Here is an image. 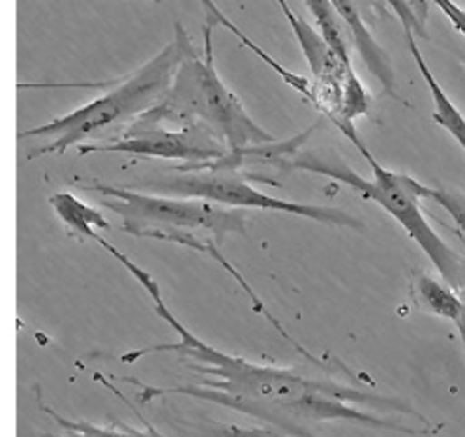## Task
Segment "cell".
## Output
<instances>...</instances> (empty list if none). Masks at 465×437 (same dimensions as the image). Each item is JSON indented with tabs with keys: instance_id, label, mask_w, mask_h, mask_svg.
Wrapping results in <instances>:
<instances>
[{
	"instance_id": "1",
	"label": "cell",
	"mask_w": 465,
	"mask_h": 437,
	"mask_svg": "<svg viewBox=\"0 0 465 437\" xmlns=\"http://www.w3.org/2000/svg\"><path fill=\"white\" fill-rule=\"evenodd\" d=\"M93 241L119 261L144 287V291H147L154 303V312L181 338L179 342L173 343L132 349V352L121 357V361L132 364L147 355L177 353L179 357L190 361L188 366L193 368L199 380L192 385L156 387L141 383L135 377H119L121 382L139 389L137 398L141 403H149L167 394L190 396L195 400L223 405L227 410L280 426L282 430L297 437H315L306 430V424L323 421H347L377 430H391L410 435H433V432L430 430H415L400 422L377 417L370 412L359 410V405H362L380 412H398L428 422L420 413L411 410L410 405L398 398L361 392L334 380L329 382L306 377L291 368L257 364L242 357L223 353L222 349H216L211 343L203 342L169 310L162 297L160 285L151 273L141 269L135 261H132L126 253L105 241L100 233L94 235Z\"/></svg>"
},
{
	"instance_id": "2",
	"label": "cell",
	"mask_w": 465,
	"mask_h": 437,
	"mask_svg": "<svg viewBox=\"0 0 465 437\" xmlns=\"http://www.w3.org/2000/svg\"><path fill=\"white\" fill-rule=\"evenodd\" d=\"M359 153L371 167L373 179H364L340 158H323L315 153H301L285 164V169H299L315 174H323L355 190L362 199L380 205L391 214L410 235L413 243L426 253L431 265L438 269L443 282L454 289L463 287V267L458 253L440 237L424 216L420 203L424 199L440 203V205L454 216L460 227L465 229V201L440 188H430L405 173H398L383 167L373 158L362 143Z\"/></svg>"
},
{
	"instance_id": "3",
	"label": "cell",
	"mask_w": 465,
	"mask_h": 437,
	"mask_svg": "<svg viewBox=\"0 0 465 437\" xmlns=\"http://www.w3.org/2000/svg\"><path fill=\"white\" fill-rule=\"evenodd\" d=\"M213 33L214 26L205 23V51L201 56L186 28L181 23L174 25V35L183 45L181 63L165 96L137 119L174 128L205 126L227 144L231 153L272 143V134L252 119L242 102L222 81L214 65Z\"/></svg>"
},
{
	"instance_id": "4",
	"label": "cell",
	"mask_w": 465,
	"mask_h": 437,
	"mask_svg": "<svg viewBox=\"0 0 465 437\" xmlns=\"http://www.w3.org/2000/svg\"><path fill=\"white\" fill-rule=\"evenodd\" d=\"M181 56L183 45L179 36L174 35L173 42L154 55L149 63L126 75L100 98L77 107L61 119L21 132L17 135L19 141L28 137H53L45 147L28 154V160H36L45 154H64L75 144L81 147L116 126L132 124L137 116L154 107L165 96Z\"/></svg>"
},
{
	"instance_id": "5",
	"label": "cell",
	"mask_w": 465,
	"mask_h": 437,
	"mask_svg": "<svg viewBox=\"0 0 465 437\" xmlns=\"http://www.w3.org/2000/svg\"><path fill=\"white\" fill-rule=\"evenodd\" d=\"M83 188L100 194L102 205L121 216V231L137 239L158 241L165 233L193 231L207 233L222 244L232 233H246L242 209H229L207 199L162 195L102 183Z\"/></svg>"
},
{
	"instance_id": "6",
	"label": "cell",
	"mask_w": 465,
	"mask_h": 437,
	"mask_svg": "<svg viewBox=\"0 0 465 437\" xmlns=\"http://www.w3.org/2000/svg\"><path fill=\"white\" fill-rule=\"evenodd\" d=\"M177 169H179L177 174H167V177H162V179L143 181L139 188L153 194H162V195L207 199L229 209L272 211V213H283L291 216L306 218L323 225L349 227L355 231L364 229V223L361 220L347 214L341 209L306 205V203L287 201V199H280L261 192L248 183L246 174L241 173L239 169L216 167L209 164L183 165Z\"/></svg>"
},
{
	"instance_id": "7",
	"label": "cell",
	"mask_w": 465,
	"mask_h": 437,
	"mask_svg": "<svg viewBox=\"0 0 465 437\" xmlns=\"http://www.w3.org/2000/svg\"><path fill=\"white\" fill-rule=\"evenodd\" d=\"M77 151L81 156L93 153H123L141 158L179 160L186 162V165L216 162L231 153L227 144L205 126L169 128L143 119H135L123 130V135L113 141L81 144Z\"/></svg>"
},
{
	"instance_id": "8",
	"label": "cell",
	"mask_w": 465,
	"mask_h": 437,
	"mask_svg": "<svg viewBox=\"0 0 465 437\" xmlns=\"http://www.w3.org/2000/svg\"><path fill=\"white\" fill-rule=\"evenodd\" d=\"M345 31H349L353 44L362 56L366 70L381 83L387 94L396 98V74L391 63V56L385 47L375 40L370 26L364 21V15L357 5V0H331Z\"/></svg>"
},
{
	"instance_id": "9",
	"label": "cell",
	"mask_w": 465,
	"mask_h": 437,
	"mask_svg": "<svg viewBox=\"0 0 465 437\" xmlns=\"http://www.w3.org/2000/svg\"><path fill=\"white\" fill-rule=\"evenodd\" d=\"M411 297L419 308L454 323L461 338L465 357V301L456 295V291L449 283L435 280L426 273L415 274L411 283Z\"/></svg>"
},
{
	"instance_id": "10",
	"label": "cell",
	"mask_w": 465,
	"mask_h": 437,
	"mask_svg": "<svg viewBox=\"0 0 465 437\" xmlns=\"http://www.w3.org/2000/svg\"><path fill=\"white\" fill-rule=\"evenodd\" d=\"M407 47H410L411 55H413V61L422 75V79L428 84V91L433 102V113H431V119L435 124H440L443 130H447L454 141L460 144L461 151L465 153V116L461 114V111L452 104V100L447 96V93L443 91V86L440 84L438 77L433 75V72L430 70L428 63L424 61L422 51L417 44V36L411 33H403Z\"/></svg>"
},
{
	"instance_id": "11",
	"label": "cell",
	"mask_w": 465,
	"mask_h": 437,
	"mask_svg": "<svg viewBox=\"0 0 465 437\" xmlns=\"http://www.w3.org/2000/svg\"><path fill=\"white\" fill-rule=\"evenodd\" d=\"M199 3H201L203 10H205V17H207V23H209V25H213L214 28H216V26H223L225 31L235 35V36L239 38V42H241L244 47H248L253 55H257V56L261 58V61H263L274 74H278L280 79H282L285 84H289L291 89L297 91L301 96H304V98H306L308 102H312L315 107H319L315 86H313L306 77H302V75H299V74H293L291 70L283 68V66L276 61V58H272L265 49H261L253 40H250V38L241 31V28H239L235 23H232V21L216 6L214 0H199Z\"/></svg>"
},
{
	"instance_id": "12",
	"label": "cell",
	"mask_w": 465,
	"mask_h": 437,
	"mask_svg": "<svg viewBox=\"0 0 465 437\" xmlns=\"http://www.w3.org/2000/svg\"><path fill=\"white\" fill-rule=\"evenodd\" d=\"M36 405L40 407V412L49 415L58 426H61L63 433H44L42 437H167L160 433L149 421L143 419L144 430H137L126 422L119 424H111V426H100L89 421H72L68 417H63L61 413H56L51 405L44 402L42 389L36 385Z\"/></svg>"
},
{
	"instance_id": "13",
	"label": "cell",
	"mask_w": 465,
	"mask_h": 437,
	"mask_svg": "<svg viewBox=\"0 0 465 437\" xmlns=\"http://www.w3.org/2000/svg\"><path fill=\"white\" fill-rule=\"evenodd\" d=\"M49 205L54 214L70 231V235L77 239H91L100 231H109L111 223L107 218L94 207L86 205L84 201L75 197L70 192H58L49 197Z\"/></svg>"
},
{
	"instance_id": "14",
	"label": "cell",
	"mask_w": 465,
	"mask_h": 437,
	"mask_svg": "<svg viewBox=\"0 0 465 437\" xmlns=\"http://www.w3.org/2000/svg\"><path fill=\"white\" fill-rule=\"evenodd\" d=\"M304 3L315 19L317 31L322 33L329 47L341 58V63H345L349 68H353L351 56H349L347 36H345L347 31L343 23L340 21L331 0H304Z\"/></svg>"
},
{
	"instance_id": "15",
	"label": "cell",
	"mask_w": 465,
	"mask_h": 437,
	"mask_svg": "<svg viewBox=\"0 0 465 437\" xmlns=\"http://www.w3.org/2000/svg\"><path fill=\"white\" fill-rule=\"evenodd\" d=\"M383 3L394 10L403 26V33H411L422 40L430 38L426 0H383Z\"/></svg>"
},
{
	"instance_id": "16",
	"label": "cell",
	"mask_w": 465,
	"mask_h": 437,
	"mask_svg": "<svg viewBox=\"0 0 465 437\" xmlns=\"http://www.w3.org/2000/svg\"><path fill=\"white\" fill-rule=\"evenodd\" d=\"M433 3L440 6V10L454 25L456 31L465 38V10H461L454 0H433Z\"/></svg>"
},
{
	"instance_id": "17",
	"label": "cell",
	"mask_w": 465,
	"mask_h": 437,
	"mask_svg": "<svg viewBox=\"0 0 465 437\" xmlns=\"http://www.w3.org/2000/svg\"><path fill=\"white\" fill-rule=\"evenodd\" d=\"M153 3H158V5H160V3H165V0H153Z\"/></svg>"
}]
</instances>
